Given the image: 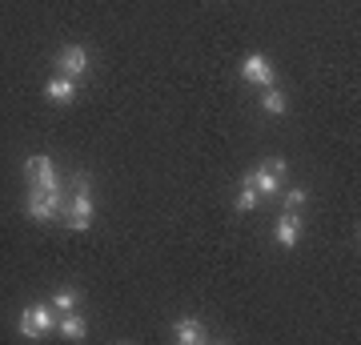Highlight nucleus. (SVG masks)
<instances>
[{"instance_id": "f257e3e1", "label": "nucleus", "mask_w": 361, "mask_h": 345, "mask_svg": "<svg viewBox=\"0 0 361 345\" xmlns=\"http://www.w3.org/2000/svg\"><path fill=\"white\" fill-rule=\"evenodd\" d=\"M16 329L25 341H40L44 333L56 329V309L49 301H37V305H25L20 309V317H16Z\"/></svg>"}, {"instance_id": "f03ea898", "label": "nucleus", "mask_w": 361, "mask_h": 345, "mask_svg": "<svg viewBox=\"0 0 361 345\" xmlns=\"http://www.w3.org/2000/svg\"><path fill=\"white\" fill-rule=\"evenodd\" d=\"M65 205H68L65 189H61V193L28 189V197H25V213H28L32 221H40V225H49V221H61V217H65Z\"/></svg>"}, {"instance_id": "7ed1b4c3", "label": "nucleus", "mask_w": 361, "mask_h": 345, "mask_svg": "<svg viewBox=\"0 0 361 345\" xmlns=\"http://www.w3.org/2000/svg\"><path fill=\"white\" fill-rule=\"evenodd\" d=\"M241 181H249L261 197H277V193H281V181H285V161L281 157H265V161H261L257 169H249Z\"/></svg>"}, {"instance_id": "20e7f679", "label": "nucleus", "mask_w": 361, "mask_h": 345, "mask_svg": "<svg viewBox=\"0 0 361 345\" xmlns=\"http://www.w3.org/2000/svg\"><path fill=\"white\" fill-rule=\"evenodd\" d=\"M92 217H97V201H92V189H73L68 193V205H65V225L73 233H85L92 229Z\"/></svg>"}, {"instance_id": "39448f33", "label": "nucleus", "mask_w": 361, "mask_h": 345, "mask_svg": "<svg viewBox=\"0 0 361 345\" xmlns=\"http://www.w3.org/2000/svg\"><path fill=\"white\" fill-rule=\"evenodd\" d=\"M25 181L28 189H44V193H61V173H56V161L44 153L28 157L25 161Z\"/></svg>"}, {"instance_id": "423d86ee", "label": "nucleus", "mask_w": 361, "mask_h": 345, "mask_svg": "<svg viewBox=\"0 0 361 345\" xmlns=\"http://www.w3.org/2000/svg\"><path fill=\"white\" fill-rule=\"evenodd\" d=\"M241 77H245L249 85H261V89H269V85H277V68L269 64V56H261V52H249L245 61H241Z\"/></svg>"}, {"instance_id": "0eeeda50", "label": "nucleus", "mask_w": 361, "mask_h": 345, "mask_svg": "<svg viewBox=\"0 0 361 345\" xmlns=\"http://www.w3.org/2000/svg\"><path fill=\"white\" fill-rule=\"evenodd\" d=\"M56 68H61L65 77H73V80H85L89 68H92V61H89V52L80 49V44H68V49L56 52Z\"/></svg>"}, {"instance_id": "6e6552de", "label": "nucleus", "mask_w": 361, "mask_h": 345, "mask_svg": "<svg viewBox=\"0 0 361 345\" xmlns=\"http://www.w3.org/2000/svg\"><path fill=\"white\" fill-rule=\"evenodd\" d=\"M173 337H177L180 345H205L209 341V329H205V321H201V317L185 313V317L173 321Z\"/></svg>"}, {"instance_id": "1a4fd4ad", "label": "nucleus", "mask_w": 361, "mask_h": 345, "mask_svg": "<svg viewBox=\"0 0 361 345\" xmlns=\"http://www.w3.org/2000/svg\"><path fill=\"white\" fill-rule=\"evenodd\" d=\"M56 333H61L65 341H85V337H89V317H85L80 309H68V313L56 317Z\"/></svg>"}, {"instance_id": "9d476101", "label": "nucleus", "mask_w": 361, "mask_h": 345, "mask_svg": "<svg viewBox=\"0 0 361 345\" xmlns=\"http://www.w3.org/2000/svg\"><path fill=\"white\" fill-rule=\"evenodd\" d=\"M273 237H277L281 249H297V241H301V217L297 213H281L277 225H273Z\"/></svg>"}, {"instance_id": "9b49d317", "label": "nucleus", "mask_w": 361, "mask_h": 345, "mask_svg": "<svg viewBox=\"0 0 361 345\" xmlns=\"http://www.w3.org/2000/svg\"><path fill=\"white\" fill-rule=\"evenodd\" d=\"M44 97H49V104H73L77 101V80L65 77V73H56V77L44 85Z\"/></svg>"}, {"instance_id": "f8f14e48", "label": "nucleus", "mask_w": 361, "mask_h": 345, "mask_svg": "<svg viewBox=\"0 0 361 345\" xmlns=\"http://www.w3.org/2000/svg\"><path fill=\"white\" fill-rule=\"evenodd\" d=\"M261 109H265V113H273V116H285V113H289V97H285L277 85H269V89L261 92Z\"/></svg>"}, {"instance_id": "ddd939ff", "label": "nucleus", "mask_w": 361, "mask_h": 345, "mask_svg": "<svg viewBox=\"0 0 361 345\" xmlns=\"http://www.w3.org/2000/svg\"><path fill=\"white\" fill-rule=\"evenodd\" d=\"M257 205H261V193L253 189L249 181H241V189H237V197H233V209H237V213H253Z\"/></svg>"}, {"instance_id": "4468645a", "label": "nucleus", "mask_w": 361, "mask_h": 345, "mask_svg": "<svg viewBox=\"0 0 361 345\" xmlns=\"http://www.w3.org/2000/svg\"><path fill=\"white\" fill-rule=\"evenodd\" d=\"M277 197H281L285 213H297V209H301V205L310 201V193L301 189V185H293V189H281V193H277Z\"/></svg>"}, {"instance_id": "2eb2a0df", "label": "nucleus", "mask_w": 361, "mask_h": 345, "mask_svg": "<svg viewBox=\"0 0 361 345\" xmlns=\"http://www.w3.org/2000/svg\"><path fill=\"white\" fill-rule=\"evenodd\" d=\"M77 301H80V297H77V289H56L49 305L56 309V317H61V313H68V309H77Z\"/></svg>"}]
</instances>
